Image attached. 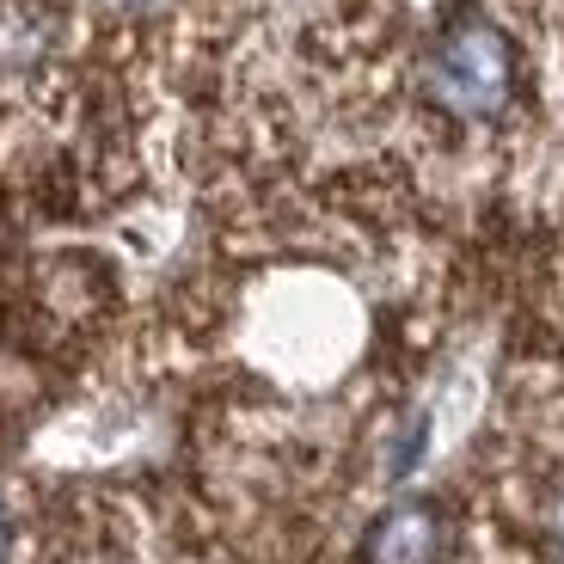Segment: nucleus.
<instances>
[{
  "label": "nucleus",
  "instance_id": "nucleus-1",
  "mask_svg": "<svg viewBox=\"0 0 564 564\" xmlns=\"http://www.w3.org/2000/svg\"><path fill=\"white\" fill-rule=\"evenodd\" d=\"M430 93L454 117H473V123L497 117L509 105V93H516V50H509V37L497 25H485V19H460L436 43Z\"/></svg>",
  "mask_w": 564,
  "mask_h": 564
},
{
  "label": "nucleus",
  "instance_id": "nucleus-2",
  "mask_svg": "<svg viewBox=\"0 0 564 564\" xmlns=\"http://www.w3.org/2000/svg\"><path fill=\"white\" fill-rule=\"evenodd\" d=\"M442 546H448V534H442V516H436V509L399 503V509H387L381 522L368 528L362 558H368V564H436Z\"/></svg>",
  "mask_w": 564,
  "mask_h": 564
},
{
  "label": "nucleus",
  "instance_id": "nucleus-3",
  "mask_svg": "<svg viewBox=\"0 0 564 564\" xmlns=\"http://www.w3.org/2000/svg\"><path fill=\"white\" fill-rule=\"evenodd\" d=\"M546 528H552V540H558V546H564V491L552 497V509H546Z\"/></svg>",
  "mask_w": 564,
  "mask_h": 564
},
{
  "label": "nucleus",
  "instance_id": "nucleus-4",
  "mask_svg": "<svg viewBox=\"0 0 564 564\" xmlns=\"http://www.w3.org/2000/svg\"><path fill=\"white\" fill-rule=\"evenodd\" d=\"M68 564H123V558H111V552H80V558H68Z\"/></svg>",
  "mask_w": 564,
  "mask_h": 564
},
{
  "label": "nucleus",
  "instance_id": "nucleus-5",
  "mask_svg": "<svg viewBox=\"0 0 564 564\" xmlns=\"http://www.w3.org/2000/svg\"><path fill=\"white\" fill-rule=\"evenodd\" d=\"M0 558H7V509H0Z\"/></svg>",
  "mask_w": 564,
  "mask_h": 564
}]
</instances>
